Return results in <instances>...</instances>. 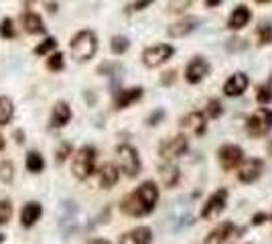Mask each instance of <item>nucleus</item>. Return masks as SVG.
Instances as JSON below:
<instances>
[{
  "instance_id": "obj_1",
  "label": "nucleus",
  "mask_w": 272,
  "mask_h": 244,
  "mask_svg": "<svg viewBox=\"0 0 272 244\" xmlns=\"http://www.w3.org/2000/svg\"><path fill=\"white\" fill-rule=\"evenodd\" d=\"M157 199H159V187L153 181H144L136 191H132L130 195H126L122 199L120 208H122L124 214L140 218V216H147L155 210Z\"/></svg>"
},
{
  "instance_id": "obj_2",
  "label": "nucleus",
  "mask_w": 272,
  "mask_h": 244,
  "mask_svg": "<svg viewBox=\"0 0 272 244\" xmlns=\"http://www.w3.org/2000/svg\"><path fill=\"white\" fill-rule=\"evenodd\" d=\"M96 49H98V41L92 31H79L71 39V55L77 61L92 59L96 55Z\"/></svg>"
},
{
  "instance_id": "obj_3",
  "label": "nucleus",
  "mask_w": 272,
  "mask_h": 244,
  "mask_svg": "<svg viewBox=\"0 0 272 244\" xmlns=\"http://www.w3.org/2000/svg\"><path fill=\"white\" fill-rule=\"evenodd\" d=\"M96 157H98V153H96L94 147H90V145L88 147H81L77 151L75 159H73V165H71L73 175L77 179H88L96 171Z\"/></svg>"
},
{
  "instance_id": "obj_4",
  "label": "nucleus",
  "mask_w": 272,
  "mask_h": 244,
  "mask_svg": "<svg viewBox=\"0 0 272 244\" xmlns=\"http://www.w3.org/2000/svg\"><path fill=\"white\" fill-rule=\"evenodd\" d=\"M118 163H120V169L126 173V177H136L140 173L138 151L130 145H120L118 147Z\"/></svg>"
},
{
  "instance_id": "obj_5",
  "label": "nucleus",
  "mask_w": 272,
  "mask_h": 244,
  "mask_svg": "<svg viewBox=\"0 0 272 244\" xmlns=\"http://www.w3.org/2000/svg\"><path fill=\"white\" fill-rule=\"evenodd\" d=\"M272 128V110L260 108L248 118V132L252 136H264Z\"/></svg>"
},
{
  "instance_id": "obj_6",
  "label": "nucleus",
  "mask_w": 272,
  "mask_h": 244,
  "mask_svg": "<svg viewBox=\"0 0 272 244\" xmlns=\"http://www.w3.org/2000/svg\"><path fill=\"white\" fill-rule=\"evenodd\" d=\"M225 204H227V189H218V191L212 193V197L203 204V208H201V218H203V220H214V218H218L219 214L225 210Z\"/></svg>"
},
{
  "instance_id": "obj_7",
  "label": "nucleus",
  "mask_w": 272,
  "mask_h": 244,
  "mask_svg": "<svg viewBox=\"0 0 272 244\" xmlns=\"http://www.w3.org/2000/svg\"><path fill=\"white\" fill-rule=\"evenodd\" d=\"M171 55H173V47L166 45V43H159V45L149 47L142 53V61H144L147 67H159V65H163L164 61L171 59Z\"/></svg>"
},
{
  "instance_id": "obj_8",
  "label": "nucleus",
  "mask_w": 272,
  "mask_h": 244,
  "mask_svg": "<svg viewBox=\"0 0 272 244\" xmlns=\"http://www.w3.org/2000/svg\"><path fill=\"white\" fill-rule=\"evenodd\" d=\"M185 151H187V136H183V134H177V136L164 140L161 145V157L166 159V161L179 159Z\"/></svg>"
},
{
  "instance_id": "obj_9",
  "label": "nucleus",
  "mask_w": 272,
  "mask_h": 244,
  "mask_svg": "<svg viewBox=\"0 0 272 244\" xmlns=\"http://www.w3.org/2000/svg\"><path fill=\"white\" fill-rule=\"evenodd\" d=\"M242 157H244V153H242V149L236 147V145H223L218 153L219 163H221V167H223L225 171L236 169V167L242 163Z\"/></svg>"
},
{
  "instance_id": "obj_10",
  "label": "nucleus",
  "mask_w": 272,
  "mask_h": 244,
  "mask_svg": "<svg viewBox=\"0 0 272 244\" xmlns=\"http://www.w3.org/2000/svg\"><path fill=\"white\" fill-rule=\"evenodd\" d=\"M262 171H264V163H262L260 159H250V161H246V163L240 167L238 179L242 183H252L262 175Z\"/></svg>"
},
{
  "instance_id": "obj_11",
  "label": "nucleus",
  "mask_w": 272,
  "mask_h": 244,
  "mask_svg": "<svg viewBox=\"0 0 272 244\" xmlns=\"http://www.w3.org/2000/svg\"><path fill=\"white\" fill-rule=\"evenodd\" d=\"M248 84H250L248 75H246L244 71H236V73L225 82L223 92H225V96H242V94L248 90Z\"/></svg>"
},
{
  "instance_id": "obj_12",
  "label": "nucleus",
  "mask_w": 272,
  "mask_h": 244,
  "mask_svg": "<svg viewBox=\"0 0 272 244\" xmlns=\"http://www.w3.org/2000/svg\"><path fill=\"white\" fill-rule=\"evenodd\" d=\"M207 71H210L207 61L201 59V57H195V59L187 65V69H185V77H187L189 84H197V82H201V79L207 75Z\"/></svg>"
},
{
  "instance_id": "obj_13",
  "label": "nucleus",
  "mask_w": 272,
  "mask_h": 244,
  "mask_svg": "<svg viewBox=\"0 0 272 244\" xmlns=\"http://www.w3.org/2000/svg\"><path fill=\"white\" fill-rule=\"evenodd\" d=\"M181 128H183L185 132H189V134L199 136V134H203V130H205V116H203L201 112H191V114H187V116L181 120Z\"/></svg>"
},
{
  "instance_id": "obj_14",
  "label": "nucleus",
  "mask_w": 272,
  "mask_h": 244,
  "mask_svg": "<svg viewBox=\"0 0 272 244\" xmlns=\"http://www.w3.org/2000/svg\"><path fill=\"white\" fill-rule=\"evenodd\" d=\"M153 240V232L151 228L147 226H138L130 232H126L122 238H120V244H151Z\"/></svg>"
},
{
  "instance_id": "obj_15",
  "label": "nucleus",
  "mask_w": 272,
  "mask_h": 244,
  "mask_svg": "<svg viewBox=\"0 0 272 244\" xmlns=\"http://www.w3.org/2000/svg\"><path fill=\"white\" fill-rule=\"evenodd\" d=\"M41 214H43L41 204H39V201H29V204L23 208V212H20V222H23V226H25V228L35 226V224L39 222Z\"/></svg>"
},
{
  "instance_id": "obj_16",
  "label": "nucleus",
  "mask_w": 272,
  "mask_h": 244,
  "mask_svg": "<svg viewBox=\"0 0 272 244\" xmlns=\"http://www.w3.org/2000/svg\"><path fill=\"white\" fill-rule=\"evenodd\" d=\"M250 18H252V14H250V8H246L244 4H240L238 8H234V12L229 14V29H234V31H238V29H244L248 23H250Z\"/></svg>"
},
{
  "instance_id": "obj_17",
  "label": "nucleus",
  "mask_w": 272,
  "mask_h": 244,
  "mask_svg": "<svg viewBox=\"0 0 272 244\" xmlns=\"http://www.w3.org/2000/svg\"><path fill=\"white\" fill-rule=\"evenodd\" d=\"M232 232H234V224H232V222H221V224H218V228H214V230L210 232V236L205 238V244L225 242V240L232 236Z\"/></svg>"
},
{
  "instance_id": "obj_18",
  "label": "nucleus",
  "mask_w": 272,
  "mask_h": 244,
  "mask_svg": "<svg viewBox=\"0 0 272 244\" xmlns=\"http://www.w3.org/2000/svg\"><path fill=\"white\" fill-rule=\"evenodd\" d=\"M69 120H71V108L65 102H57L53 106V112H51V126L53 128H61Z\"/></svg>"
},
{
  "instance_id": "obj_19",
  "label": "nucleus",
  "mask_w": 272,
  "mask_h": 244,
  "mask_svg": "<svg viewBox=\"0 0 272 244\" xmlns=\"http://www.w3.org/2000/svg\"><path fill=\"white\" fill-rule=\"evenodd\" d=\"M23 27H25V31L31 33V35H43V33H45V25H43L41 16H39L37 12H31V10L23 14Z\"/></svg>"
},
{
  "instance_id": "obj_20",
  "label": "nucleus",
  "mask_w": 272,
  "mask_h": 244,
  "mask_svg": "<svg viewBox=\"0 0 272 244\" xmlns=\"http://www.w3.org/2000/svg\"><path fill=\"white\" fill-rule=\"evenodd\" d=\"M195 18H185V21H179V23H175V25H171L169 27V37H173V39H181V37H185V35H189L193 29H195Z\"/></svg>"
},
{
  "instance_id": "obj_21",
  "label": "nucleus",
  "mask_w": 272,
  "mask_h": 244,
  "mask_svg": "<svg viewBox=\"0 0 272 244\" xmlns=\"http://www.w3.org/2000/svg\"><path fill=\"white\" fill-rule=\"evenodd\" d=\"M142 96V88H130V90H122L116 98V108H126L132 102H136Z\"/></svg>"
},
{
  "instance_id": "obj_22",
  "label": "nucleus",
  "mask_w": 272,
  "mask_h": 244,
  "mask_svg": "<svg viewBox=\"0 0 272 244\" xmlns=\"http://www.w3.org/2000/svg\"><path fill=\"white\" fill-rule=\"evenodd\" d=\"M118 177H120V171H118V167L112 165V163L104 165V167L100 169V185H102L104 189L112 187L114 183L118 181Z\"/></svg>"
},
{
  "instance_id": "obj_23",
  "label": "nucleus",
  "mask_w": 272,
  "mask_h": 244,
  "mask_svg": "<svg viewBox=\"0 0 272 244\" xmlns=\"http://www.w3.org/2000/svg\"><path fill=\"white\" fill-rule=\"evenodd\" d=\"M12 114H14V106H12V100L2 96L0 98V126L8 124L12 120Z\"/></svg>"
},
{
  "instance_id": "obj_24",
  "label": "nucleus",
  "mask_w": 272,
  "mask_h": 244,
  "mask_svg": "<svg viewBox=\"0 0 272 244\" xmlns=\"http://www.w3.org/2000/svg\"><path fill=\"white\" fill-rule=\"evenodd\" d=\"M43 167H45V161H43V157H41L37 151L27 153V169H29L31 173H41Z\"/></svg>"
},
{
  "instance_id": "obj_25",
  "label": "nucleus",
  "mask_w": 272,
  "mask_h": 244,
  "mask_svg": "<svg viewBox=\"0 0 272 244\" xmlns=\"http://www.w3.org/2000/svg\"><path fill=\"white\" fill-rule=\"evenodd\" d=\"M161 177H163V183L166 187H173L177 179H179V169L177 167H163L161 169Z\"/></svg>"
},
{
  "instance_id": "obj_26",
  "label": "nucleus",
  "mask_w": 272,
  "mask_h": 244,
  "mask_svg": "<svg viewBox=\"0 0 272 244\" xmlns=\"http://www.w3.org/2000/svg\"><path fill=\"white\" fill-rule=\"evenodd\" d=\"M12 179H14V165L10 161L0 163V181L10 183Z\"/></svg>"
},
{
  "instance_id": "obj_27",
  "label": "nucleus",
  "mask_w": 272,
  "mask_h": 244,
  "mask_svg": "<svg viewBox=\"0 0 272 244\" xmlns=\"http://www.w3.org/2000/svg\"><path fill=\"white\" fill-rule=\"evenodd\" d=\"M110 47H112V51H114L116 55H120V53H124V51L130 47V41H128L126 37H114Z\"/></svg>"
},
{
  "instance_id": "obj_28",
  "label": "nucleus",
  "mask_w": 272,
  "mask_h": 244,
  "mask_svg": "<svg viewBox=\"0 0 272 244\" xmlns=\"http://www.w3.org/2000/svg\"><path fill=\"white\" fill-rule=\"evenodd\" d=\"M0 37H4V39H14L16 37V31H14V25H12L10 18H4L0 23Z\"/></svg>"
},
{
  "instance_id": "obj_29",
  "label": "nucleus",
  "mask_w": 272,
  "mask_h": 244,
  "mask_svg": "<svg viewBox=\"0 0 272 244\" xmlns=\"http://www.w3.org/2000/svg\"><path fill=\"white\" fill-rule=\"evenodd\" d=\"M10 216H12V204H10L8 199H2V201H0V226L8 224Z\"/></svg>"
},
{
  "instance_id": "obj_30",
  "label": "nucleus",
  "mask_w": 272,
  "mask_h": 244,
  "mask_svg": "<svg viewBox=\"0 0 272 244\" xmlns=\"http://www.w3.org/2000/svg\"><path fill=\"white\" fill-rule=\"evenodd\" d=\"M55 47H57V41H55L53 37H49V39H45L41 45L35 47V53H37V55H47V53L53 51Z\"/></svg>"
},
{
  "instance_id": "obj_31",
  "label": "nucleus",
  "mask_w": 272,
  "mask_h": 244,
  "mask_svg": "<svg viewBox=\"0 0 272 244\" xmlns=\"http://www.w3.org/2000/svg\"><path fill=\"white\" fill-rule=\"evenodd\" d=\"M258 41L264 45V43H270L272 41V27L270 25H266V23H262L260 27H258Z\"/></svg>"
},
{
  "instance_id": "obj_32",
  "label": "nucleus",
  "mask_w": 272,
  "mask_h": 244,
  "mask_svg": "<svg viewBox=\"0 0 272 244\" xmlns=\"http://www.w3.org/2000/svg\"><path fill=\"white\" fill-rule=\"evenodd\" d=\"M47 67H49L51 71H61V69H63V55H61V53H53V55H49V59H47Z\"/></svg>"
},
{
  "instance_id": "obj_33",
  "label": "nucleus",
  "mask_w": 272,
  "mask_h": 244,
  "mask_svg": "<svg viewBox=\"0 0 272 244\" xmlns=\"http://www.w3.org/2000/svg\"><path fill=\"white\" fill-rule=\"evenodd\" d=\"M256 98H258V102H260V104H268V102L272 100L270 86H262V88L258 90V96H256Z\"/></svg>"
},
{
  "instance_id": "obj_34",
  "label": "nucleus",
  "mask_w": 272,
  "mask_h": 244,
  "mask_svg": "<svg viewBox=\"0 0 272 244\" xmlns=\"http://www.w3.org/2000/svg\"><path fill=\"white\" fill-rule=\"evenodd\" d=\"M207 114H210V118H218V116H221V104H219L218 100H212V102H210Z\"/></svg>"
},
{
  "instance_id": "obj_35",
  "label": "nucleus",
  "mask_w": 272,
  "mask_h": 244,
  "mask_svg": "<svg viewBox=\"0 0 272 244\" xmlns=\"http://www.w3.org/2000/svg\"><path fill=\"white\" fill-rule=\"evenodd\" d=\"M151 2H153V0H136V2H132V4H128V6H126V12H136V10H142V8H147Z\"/></svg>"
},
{
  "instance_id": "obj_36",
  "label": "nucleus",
  "mask_w": 272,
  "mask_h": 244,
  "mask_svg": "<svg viewBox=\"0 0 272 244\" xmlns=\"http://www.w3.org/2000/svg\"><path fill=\"white\" fill-rule=\"evenodd\" d=\"M69 153H71V145H61L59 151H57V161L63 163V161L69 157Z\"/></svg>"
},
{
  "instance_id": "obj_37",
  "label": "nucleus",
  "mask_w": 272,
  "mask_h": 244,
  "mask_svg": "<svg viewBox=\"0 0 272 244\" xmlns=\"http://www.w3.org/2000/svg\"><path fill=\"white\" fill-rule=\"evenodd\" d=\"M264 220H266V214H256V216H254V220H252V222H254V224H256V226H258V224H262V222H264Z\"/></svg>"
},
{
  "instance_id": "obj_38",
  "label": "nucleus",
  "mask_w": 272,
  "mask_h": 244,
  "mask_svg": "<svg viewBox=\"0 0 272 244\" xmlns=\"http://www.w3.org/2000/svg\"><path fill=\"white\" fill-rule=\"evenodd\" d=\"M14 140L16 143H23L25 138H23V130H14Z\"/></svg>"
},
{
  "instance_id": "obj_39",
  "label": "nucleus",
  "mask_w": 272,
  "mask_h": 244,
  "mask_svg": "<svg viewBox=\"0 0 272 244\" xmlns=\"http://www.w3.org/2000/svg\"><path fill=\"white\" fill-rule=\"evenodd\" d=\"M219 2H221V0H205L207 6H216V4H219Z\"/></svg>"
},
{
  "instance_id": "obj_40",
  "label": "nucleus",
  "mask_w": 272,
  "mask_h": 244,
  "mask_svg": "<svg viewBox=\"0 0 272 244\" xmlns=\"http://www.w3.org/2000/svg\"><path fill=\"white\" fill-rule=\"evenodd\" d=\"M90 244H110L108 240H102V238H98V240H92Z\"/></svg>"
},
{
  "instance_id": "obj_41",
  "label": "nucleus",
  "mask_w": 272,
  "mask_h": 244,
  "mask_svg": "<svg viewBox=\"0 0 272 244\" xmlns=\"http://www.w3.org/2000/svg\"><path fill=\"white\" fill-rule=\"evenodd\" d=\"M23 2H25V6H33L37 0H23Z\"/></svg>"
},
{
  "instance_id": "obj_42",
  "label": "nucleus",
  "mask_w": 272,
  "mask_h": 244,
  "mask_svg": "<svg viewBox=\"0 0 272 244\" xmlns=\"http://www.w3.org/2000/svg\"><path fill=\"white\" fill-rule=\"evenodd\" d=\"M4 149V140H2V136H0V151Z\"/></svg>"
},
{
  "instance_id": "obj_43",
  "label": "nucleus",
  "mask_w": 272,
  "mask_h": 244,
  "mask_svg": "<svg viewBox=\"0 0 272 244\" xmlns=\"http://www.w3.org/2000/svg\"><path fill=\"white\" fill-rule=\"evenodd\" d=\"M256 2H268V0H256Z\"/></svg>"
}]
</instances>
